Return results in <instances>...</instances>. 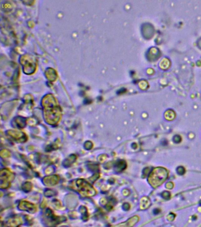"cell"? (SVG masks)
<instances>
[{"mask_svg":"<svg viewBox=\"0 0 201 227\" xmlns=\"http://www.w3.org/2000/svg\"><path fill=\"white\" fill-rule=\"evenodd\" d=\"M168 177V172L163 168H155L148 178V182L153 188H156L164 183Z\"/></svg>","mask_w":201,"mask_h":227,"instance_id":"obj_1","label":"cell"},{"mask_svg":"<svg viewBox=\"0 0 201 227\" xmlns=\"http://www.w3.org/2000/svg\"><path fill=\"white\" fill-rule=\"evenodd\" d=\"M137 217H133L132 218H131L130 219L128 220V221L126 222L125 223H123V224H119L118 225H117L116 227H132L135 223L138 220V218H136Z\"/></svg>","mask_w":201,"mask_h":227,"instance_id":"obj_2","label":"cell"},{"mask_svg":"<svg viewBox=\"0 0 201 227\" xmlns=\"http://www.w3.org/2000/svg\"><path fill=\"white\" fill-rule=\"evenodd\" d=\"M21 224H22V221L20 218H12V219H11L8 222L9 227H18Z\"/></svg>","mask_w":201,"mask_h":227,"instance_id":"obj_3","label":"cell"},{"mask_svg":"<svg viewBox=\"0 0 201 227\" xmlns=\"http://www.w3.org/2000/svg\"><path fill=\"white\" fill-rule=\"evenodd\" d=\"M165 117L168 120L174 119L175 117V114L172 110H168L165 113Z\"/></svg>","mask_w":201,"mask_h":227,"instance_id":"obj_4","label":"cell"},{"mask_svg":"<svg viewBox=\"0 0 201 227\" xmlns=\"http://www.w3.org/2000/svg\"><path fill=\"white\" fill-rule=\"evenodd\" d=\"M177 172L180 175H183L185 173V168L182 166H179L177 168Z\"/></svg>","mask_w":201,"mask_h":227,"instance_id":"obj_5","label":"cell"},{"mask_svg":"<svg viewBox=\"0 0 201 227\" xmlns=\"http://www.w3.org/2000/svg\"><path fill=\"white\" fill-rule=\"evenodd\" d=\"M182 140L180 136L179 135H175L174 137V141L176 143H179Z\"/></svg>","mask_w":201,"mask_h":227,"instance_id":"obj_6","label":"cell"},{"mask_svg":"<svg viewBox=\"0 0 201 227\" xmlns=\"http://www.w3.org/2000/svg\"><path fill=\"white\" fill-rule=\"evenodd\" d=\"M162 194H163L162 196H163L165 199H169L170 195V194L169 192H164Z\"/></svg>","mask_w":201,"mask_h":227,"instance_id":"obj_7","label":"cell"},{"mask_svg":"<svg viewBox=\"0 0 201 227\" xmlns=\"http://www.w3.org/2000/svg\"><path fill=\"white\" fill-rule=\"evenodd\" d=\"M159 212H160V210H159V209H155L153 211V213H154L155 214H159Z\"/></svg>","mask_w":201,"mask_h":227,"instance_id":"obj_8","label":"cell"}]
</instances>
